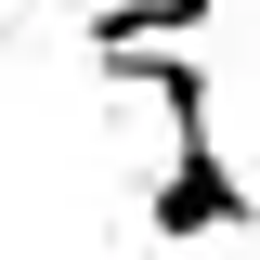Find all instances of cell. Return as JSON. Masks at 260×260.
Here are the masks:
<instances>
[{
    "label": "cell",
    "instance_id": "6da1fadb",
    "mask_svg": "<svg viewBox=\"0 0 260 260\" xmlns=\"http://www.w3.org/2000/svg\"><path fill=\"white\" fill-rule=\"evenodd\" d=\"M104 78H143V91L182 117V143H169V182L143 195V234H247L260 195L221 169V130H208V65L195 52H91Z\"/></svg>",
    "mask_w": 260,
    "mask_h": 260
},
{
    "label": "cell",
    "instance_id": "7a4b0ae2",
    "mask_svg": "<svg viewBox=\"0 0 260 260\" xmlns=\"http://www.w3.org/2000/svg\"><path fill=\"white\" fill-rule=\"evenodd\" d=\"M195 26H221V0H117V13H91L78 52H143V39H195Z\"/></svg>",
    "mask_w": 260,
    "mask_h": 260
}]
</instances>
